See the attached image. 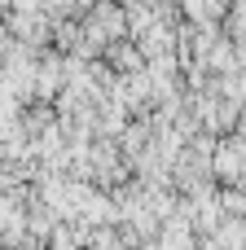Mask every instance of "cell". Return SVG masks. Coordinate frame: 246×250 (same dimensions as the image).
Wrapping results in <instances>:
<instances>
[{"label": "cell", "instance_id": "6da1fadb", "mask_svg": "<svg viewBox=\"0 0 246 250\" xmlns=\"http://www.w3.org/2000/svg\"><path fill=\"white\" fill-rule=\"evenodd\" d=\"M88 26H92L106 44H119V40L128 35V9L114 4V0H97V4L88 9Z\"/></svg>", "mask_w": 246, "mask_h": 250}, {"label": "cell", "instance_id": "7a4b0ae2", "mask_svg": "<svg viewBox=\"0 0 246 250\" xmlns=\"http://www.w3.org/2000/svg\"><path fill=\"white\" fill-rule=\"evenodd\" d=\"M106 62H110L114 70L141 75V62H145V57H141V48H136V44H110V48H106Z\"/></svg>", "mask_w": 246, "mask_h": 250}, {"label": "cell", "instance_id": "3957f363", "mask_svg": "<svg viewBox=\"0 0 246 250\" xmlns=\"http://www.w3.org/2000/svg\"><path fill=\"white\" fill-rule=\"evenodd\" d=\"M233 83H238V88H242V92H246V70H242V79H233Z\"/></svg>", "mask_w": 246, "mask_h": 250}]
</instances>
